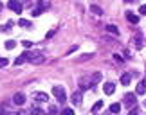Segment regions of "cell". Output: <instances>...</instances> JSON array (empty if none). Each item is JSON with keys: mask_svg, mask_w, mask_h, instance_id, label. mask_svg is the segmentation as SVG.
Returning a JSON list of instances; mask_svg holds the SVG:
<instances>
[{"mask_svg": "<svg viewBox=\"0 0 146 115\" xmlns=\"http://www.w3.org/2000/svg\"><path fill=\"white\" fill-rule=\"evenodd\" d=\"M27 61H31L33 65H42L45 61V56H43L40 51H33V52H29V59H27Z\"/></svg>", "mask_w": 146, "mask_h": 115, "instance_id": "obj_1", "label": "cell"}, {"mask_svg": "<svg viewBox=\"0 0 146 115\" xmlns=\"http://www.w3.org/2000/svg\"><path fill=\"white\" fill-rule=\"evenodd\" d=\"M125 104L130 108V110H132V108H135V104H137V95L135 94H126L125 95Z\"/></svg>", "mask_w": 146, "mask_h": 115, "instance_id": "obj_2", "label": "cell"}, {"mask_svg": "<svg viewBox=\"0 0 146 115\" xmlns=\"http://www.w3.org/2000/svg\"><path fill=\"white\" fill-rule=\"evenodd\" d=\"M52 94L56 95V99L60 103H65V90L63 86H52Z\"/></svg>", "mask_w": 146, "mask_h": 115, "instance_id": "obj_3", "label": "cell"}, {"mask_svg": "<svg viewBox=\"0 0 146 115\" xmlns=\"http://www.w3.org/2000/svg\"><path fill=\"white\" fill-rule=\"evenodd\" d=\"M70 101H72V104L80 106V104H81V101H83V94H81V90H76V92H72V95H70Z\"/></svg>", "mask_w": 146, "mask_h": 115, "instance_id": "obj_4", "label": "cell"}, {"mask_svg": "<svg viewBox=\"0 0 146 115\" xmlns=\"http://www.w3.org/2000/svg\"><path fill=\"white\" fill-rule=\"evenodd\" d=\"M7 5H9V9H11V11H15L16 14H20V13H22V4L18 2V0H9V4H7Z\"/></svg>", "mask_w": 146, "mask_h": 115, "instance_id": "obj_5", "label": "cell"}, {"mask_svg": "<svg viewBox=\"0 0 146 115\" xmlns=\"http://www.w3.org/2000/svg\"><path fill=\"white\" fill-rule=\"evenodd\" d=\"M13 103H15V104H18V106H22L25 103V95L22 94V92H16V94L13 95Z\"/></svg>", "mask_w": 146, "mask_h": 115, "instance_id": "obj_6", "label": "cell"}, {"mask_svg": "<svg viewBox=\"0 0 146 115\" xmlns=\"http://www.w3.org/2000/svg\"><path fill=\"white\" fill-rule=\"evenodd\" d=\"M103 92H105L106 95H112V94L115 92V85H114V83H105V85H103Z\"/></svg>", "mask_w": 146, "mask_h": 115, "instance_id": "obj_7", "label": "cell"}, {"mask_svg": "<svg viewBox=\"0 0 146 115\" xmlns=\"http://www.w3.org/2000/svg\"><path fill=\"white\" fill-rule=\"evenodd\" d=\"M99 81H101V72H96V74H94L90 79H88V86H94V85H98Z\"/></svg>", "mask_w": 146, "mask_h": 115, "instance_id": "obj_8", "label": "cell"}, {"mask_svg": "<svg viewBox=\"0 0 146 115\" xmlns=\"http://www.w3.org/2000/svg\"><path fill=\"white\" fill-rule=\"evenodd\" d=\"M27 59H29V52H24V54H20V56L15 59V65H22V63H25Z\"/></svg>", "mask_w": 146, "mask_h": 115, "instance_id": "obj_9", "label": "cell"}, {"mask_svg": "<svg viewBox=\"0 0 146 115\" xmlns=\"http://www.w3.org/2000/svg\"><path fill=\"white\" fill-rule=\"evenodd\" d=\"M33 97H35L36 101H42V103H45V101H49V95L45 94V92H36V94L33 95Z\"/></svg>", "mask_w": 146, "mask_h": 115, "instance_id": "obj_10", "label": "cell"}, {"mask_svg": "<svg viewBox=\"0 0 146 115\" xmlns=\"http://www.w3.org/2000/svg\"><path fill=\"white\" fill-rule=\"evenodd\" d=\"M126 20L130 22V24H137V22H139V16L133 14L132 11H128V13H126Z\"/></svg>", "mask_w": 146, "mask_h": 115, "instance_id": "obj_11", "label": "cell"}, {"mask_svg": "<svg viewBox=\"0 0 146 115\" xmlns=\"http://www.w3.org/2000/svg\"><path fill=\"white\" fill-rule=\"evenodd\" d=\"M130 81H132V74L130 72H125L121 76V83L123 85H130Z\"/></svg>", "mask_w": 146, "mask_h": 115, "instance_id": "obj_12", "label": "cell"}, {"mask_svg": "<svg viewBox=\"0 0 146 115\" xmlns=\"http://www.w3.org/2000/svg\"><path fill=\"white\" fill-rule=\"evenodd\" d=\"M144 92H146V85H144V81H141V83L137 85V88H135V94L137 95H143Z\"/></svg>", "mask_w": 146, "mask_h": 115, "instance_id": "obj_13", "label": "cell"}, {"mask_svg": "<svg viewBox=\"0 0 146 115\" xmlns=\"http://www.w3.org/2000/svg\"><path fill=\"white\" fill-rule=\"evenodd\" d=\"M18 25H20V27H29V29H33L31 22H29V20H25V18H20V20H18Z\"/></svg>", "mask_w": 146, "mask_h": 115, "instance_id": "obj_14", "label": "cell"}, {"mask_svg": "<svg viewBox=\"0 0 146 115\" xmlns=\"http://www.w3.org/2000/svg\"><path fill=\"white\" fill-rule=\"evenodd\" d=\"M110 112H112V113H119V112H121V104H119V103L110 104Z\"/></svg>", "mask_w": 146, "mask_h": 115, "instance_id": "obj_15", "label": "cell"}, {"mask_svg": "<svg viewBox=\"0 0 146 115\" xmlns=\"http://www.w3.org/2000/svg\"><path fill=\"white\" fill-rule=\"evenodd\" d=\"M15 47H16V41L15 40H7V41H5V49H7V51H13Z\"/></svg>", "mask_w": 146, "mask_h": 115, "instance_id": "obj_16", "label": "cell"}, {"mask_svg": "<svg viewBox=\"0 0 146 115\" xmlns=\"http://www.w3.org/2000/svg\"><path fill=\"white\" fill-rule=\"evenodd\" d=\"M106 31H108L110 34H119V29H117L115 25H106Z\"/></svg>", "mask_w": 146, "mask_h": 115, "instance_id": "obj_17", "label": "cell"}, {"mask_svg": "<svg viewBox=\"0 0 146 115\" xmlns=\"http://www.w3.org/2000/svg\"><path fill=\"white\" fill-rule=\"evenodd\" d=\"M90 11H92L94 14H103V9L98 7V5H90Z\"/></svg>", "mask_w": 146, "mask_h": 115, "instance_id": "obj_18", "label": "cell"}, {"mask_svg": "<svg viewBox=\"0 0 146 115\" xmlns=\"http://www.w3.org/2000/svg\"><path fill=\"white\" fill-rule=\"evenodd\" d=\"M101 108H103V101H98V103H96V104H94V106H92V112H94V113H96V112H99V110H101Z\"/></svg>", "mask_w": 146, "mask_h": 115, "instance_id": "obj_19", "label": "cell"}, {"mask_svg": "<svg viewBox=\"0 0 146 115\" xmlns=\"http://www.w3.org/2000/svg\"><path fill=\"white\" fill-rule=\"evenodd\" d=\"M90 58H94V54L90 52V54H83V56L78 59V61H87V59H90Z\"/></svg>", "mask_w": 146, "mask_h": 115, "instance_id": "obj_20", "label": "cell"}, {"mask_svg": "<svg viewBox=\"0 0 146 115\" xmlns=\"http://www.w3.org/2000/svg\"><path fill=\"white\" fill-rule=\"evenodd\" d=\"M31 115H45V112H43V110H40V108H35V110L31 112Z\"/></svg>", "mask_w": 146, "mask_h": 115, "instance_id": "obj_21", "label": "cell"}, {"mask_svg": "<svg viewBox=\"0 0 146 115\" xmlns=\"http://www.w3.org/2000/svg\"><path fill=\"white\" fill-rule=\"evenodd\" d=\"M49 113L50 115H58V108H56V106H50L49 108Z\"/></svg>", "mask_w": 146, "mask_h": 115, "instance_id": "obj_22", "label": "cell"}, {"mask_svg": "<svg viewBox=\"0 0 146 115\" xmlns=\"http://www.w3.org/2000/svg\"><path fill=\"white\" fill-rule=\"evenodd\" d=\"M61 115H74V112H72L70 108H65V110L61 112Z\"/></svg>", "mask_w": 146, "mask_h": 115, "instance_id": "obj_23", "label": "cell"}, {"mask_svg": "<svg viewBox=\"0 0 146 115\" xmlns=\"http://www.w3.org/2000/svg\"><path fill=\"white\" fill-rule=\"evenodd\" d=\"M22 45H24L25 49H29V47L33 45V41H29V40H24V41H22Z\"/></svg>", "mask_w": 146, "mask_h": 115, "instance_id": "obj_24", "label": "cell"}, {"mask_svg": "<svg viewBox=\"0 0 146 115\" xmlns=\"http://www.w3.org/2000/svg\"><path fill=\"white\" fill-rule=\"evenodd\" d=\"M139 13H141V14H146V4H143L141 7H139Z\"/></svg>", "mask_w": 146, "mask_h": 115, "instance_id": "obj_25", "label": "cell"}, {"mask_svg": "<svg viewBox=\"0 0 146 115\" xmlns=\"http://www.w3.org/2000/svg\"><path fill=\"white\" fill-rule=\"evenodd\" d=\"M5 65H7V59H5V58H0V67H5Z\"/></svg>", "mask_w": 146, "mask_h": 115, "instance_id": "obj_26", "label": "cell"}, {"mask_svg": "<svg viewBox=\"0 0 146 115\" xmlns=\"http://www.w3.org/2000/svg\"><path fill=\"white\" fill-rule=\"evenodd\" d=\"M0 115H7V110H5L4 106H0Z\"/></svg>", "mask_w": 146, "mask_h": 115, "instance_id": "obj_27", "label": "cell"}, {"mask_svg": "<svg viewBox=\"0 0 146 115\" xmlns=\"http://www.w3.org/2000/svg\"><path fill=\"white\" fill-rule=\"evenodd\" d=\"M128 115H139V112L135 110V108H133V110H130V112H128Z\"/></svg>", "mask_w": 146, "mask_h": 115, "instance_id": "obj_28", "label": "cell"}, {"mask_svg": "<svg viewBox=\"0 0 146 115\" xmlns=\"http://www.w3.org/2000/svg\"><path fill=\"white\" fill-rule=\"evenodd\" d=\"M33 14H35V16H40L42 11H40V9H35V11H33Z\"/></svg>", "mask_w": 146, "mask_h": 115, "instance_id": "obj_29", "label": "cell"}, {"mask_svg": "<svg viewBox=\"0 0 146 115\" xmlns=\"http://www.w3.org/2000/svg\"><path fill=\"white\" fill-rule=\"evenodd\" d=\"M16 115H27L25 112H18V113H16Z\"/></svg>", "mask_w": 146, "mask_h": 115, "instance_id": "obj_30", "label": "cell"}, {"mask_svg": "<svg viewBox=\"0 0 146 115\" xmlns=\"http://www.w3.org/2000/svg\"><path fill=\"white\" fill-rule=\"evenodd\" d=\"M0 11H2V4H0Z\"/></svg>", "mask_w": 146, "mask_h": 115, "instance_id": "obj_31", "label": "cell"}, {"mask_svg": "<svg viewBox=\"0 0 146 115\" xmlns=\"http://www.w3.org/2000/svg\"><path fill=\"white\" fill-rule=\"evenodd\" d=\"M144 106H146V101H144Z\"/></svg>", "mask_w": 146, "mask_h": 115, "instance_id": "obj_32", "label": "cell"}]
</instances>
